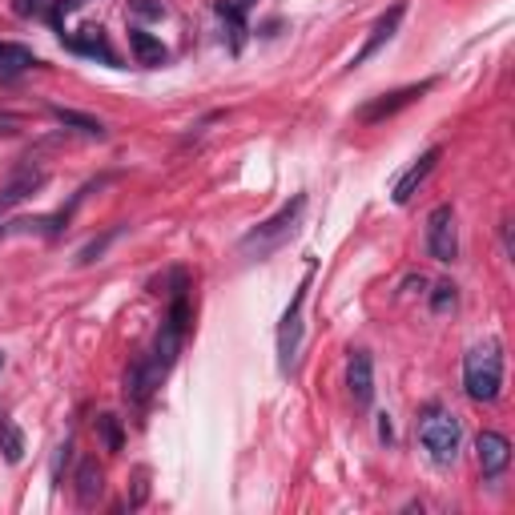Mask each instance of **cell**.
I'll return each instance as SVG.
<instances>
[{"instance_id":"1","label":"cell","mask_w":515,"mask_h":515,"mask_svg":"<svg viewBox=\"0 0 515 515\" xmlns=\"http://www.w3.org/2000/svg\"><path fill=\"white\" fill-rule=\"evenodd\" d=\"M463 391L475 403H495L503 391V351L500 343L471 346L463 358Z\"/></svg>"},{"instance_id":"2","label":"cell","mask_w":515,"mask_h":515,"mask_svg":"<svg viewBox=\"0 0 515 515\" xmlns=\"http://www.w3.org/2000/svg\"><path fill=\"white\" fill-rule=\"evenodd\" d=\"M303 210H306V193H294V198L282 206L274 218H266L262 226L254 230H246L238 242V250L242 254H250V258H266L270 250H278L282 242H286L290 234H294V226H298V218H303Z\"/></svg>"},{"instance_id":"3","label":"cell","mask_w":515,"mask_h":515,"mask_svg":"<svg viewBox=\"0 0 515 515\" xmlns=\"http://www.w3.org/2000/svg\"><path fill=\"white\" fill-rule=\"evenodd\" d=\"M459 439H463V423L459 415H451L447 407H427L419 419V443L427 447L439 468H451L455 455H459Z\"/></svg>"},{"instance_id":"4","label":"cell","mask_w":515,"mask_h":515,"mask_svg":"<svg viewBox=\"0 0 515 515\" xmlns=\"http://www.w3.org/2000/svg\"><path fill=\"white\" fill-rule=\"evenodd\" d=\"M310 282H314V266L303 274V282H298V290H294V303H290L286 314H282V326H278V366L282 371L294 366L298 343H303V306H306V294H310Z\"/></svg>"},{"instance_id":"5","label":"cell","mask_w":515,"mask_h":515,"mask_svg":"<svg viewBox=\"0 0 515 515\" xmlns=\"http://www.w3.org/2000/svg\"><path fill=\"white\" fill-rule=\"evenodd\" d=\"M427 250H431L435 262H455L459 258V234H455V210L447 206H435L427 213Z\"/></svg>"},{"instance_id":"6","label":"cell","mask_w":515,"mask_h":515,"mask_svg":"<svg viewBox=\"0 0 515 515\" xmlns=\"http://www.w3.org/2000/svg\"><path fill=\"white\" fill-rule=\"evenodd\" d=\"M48 181V173L41 170V165H33V161H25V165H16L13 170V178L0 186V218H5L8 210H16L21 201H28L36 190H41Z\"/></svg>"},{"instance_id":"7","label":"cell","mask_w":515,"mask_h":515,"mask_svg":"<svg viewBox=\"0 0 515 515\" xmlns=\"http://www.w3.org/2000/svg\"><path fill=\"white\" fill-rule=\"evenodd\" d=\"M431 85H435V81H419V85H407V89H395V93L375 97L371 105H363V109H358V121H363V125H378V121L395 118V113H403L407 105L419 101V97L431 89Z\"/></svg>"},{"instance_id":"8","label":"cell","mask_w":515,"mask_h":515,"mask_svg":"<svg viewBox=\"0 0 515 515\" xmlns=\"http://www.w3.org/2000/svg\"><path fill=\"white\" fill-rule=\"evenodd\" d=\"M161 378L165 375L149 363V355L133 358L129 371H125V403H129V407H149V398L161 386Z\"/></svg>"},{"instance_id":"9","label":"cell","mask_w":515,"mask_h":515,"mask_svg":"<svg viewBox=\"0 0 515 515\" xmlns=\"http://www.w3.org/2000/svg\"><path fill=\"white\" fill-rule=\"evenodd\" d=\"M403 16H407V0H395V5L386 8V13L375 21L371 36H366V41H363V48H358V53H355L351 69H358V65H366V61H371V57L378 53V48H383L386 41H391V36L398 33V25H403Z\"/></svg>"},{"instance_id":"10","label":"cell","mask_w":515,"mask_h":515,"mask_svg":"<svg viewBox=\"0 0 515 515\" xmlns=\"http://www.w3.org/2000/svg\"><path fill=\"white\" fill-rule=\"evenodd\" d=\"M346 386H351L355 407H371L375 403V363L366 351H351V363H346Z\"/></svg>"},{"instance_id":"11","label":"cell","mask_w":515,"mask_h":515,"mask_svg":"<svg viewBox=\"0 0 515 515\" xmlns=\"http://www.w3.org/2000/svg\"><path fill=\"white\" fill-rule=\"evenodd\" d=\"M475 451H479L483 479H500L503 468H508V459H511V443H508V435H500V431H483L479 439H475Z\"/></svg>"},{"instance_id":"12","label":"cell","mask_w":515,"mask_h":515,"mask_svg":"<svg viewBox=\"0 0 515 515\" xmlns=\"http://www.w3.org/2000/svg\"><path fill=\"white\" fill-rule=\"evenodd\" d=\"M439 158H443V149H439V145H431V149H427L423 158L415 161L411 170L403 173V178H398V186H395V193H391L395 206H407V201H411L415 193H419V186H423V181L435 173V165H439Z\"/></svg>"},{"instance_id":"13","label":"cell","mask_w":515,"mask_h":515,"mask_svg":"<svg viewBox=\"0 0 515 515\" xmlns=\"http://www.w3.org/2000/svg\"><path fill=\"white\" fill-rule=\"evenodd\" d=\"M65 45H69L73 53H81V57H97V61H105V65H118V53L109 48L105 28H81L77 36H65Z\"/></svg>"},{"instance_id":"14","label":"cell","mask_w":515,"mask_h":515,"mask_svg":"<svg viewBox=\"0 0 515 515\" xmlns=\"http://www.w3.org/2000/svg\"><path fill=\"white\" fill-rule=\"evenodd\" d=\"M73 483H77V503H81V508H93V503L105 495V471H101V463H97V459H81V468H77V475H73Z\"/></svg>"},{"instance_id":"15","label":"cell","mask_w":515,"mask_h":515,"mask_svg":"<svg viewBox=\"0 0 515 515\" xmlns=\"http://www.w3.org/2000/svg\"><path fill=\"white\" fill-rule=\"evenodd\" d=\"M129 48H133V57H138V65H145V69H158V65L170 61V48L153 33H145V28H129Z\"/></svg>"},{"instance_id":"16","label":"cell","mask_w":515,"mask_h":515,"mask_svg":"<svg viewBox=\"0 0 515 515\" xmlns=\"http://www.w3.org/2000/svg\"><path fill=\"white\" fill-rule=\"evenodd\" d=\"M53 118L65 125V129H73V133H81V138H97L101 141L105 133V121H97V118H89V113H77V109H65V105H53Z\"/></svg>"},{"instance_id":"17","label":"cell","mask_w":515,"mask_h":515,"mask_svg":"<svg viewBox=\"0 0 515 515\" xmlns=\"http://www.w3.org/2000/svg\"><path fill=\"white\" fill-rule=\"evenodd\" d=\"M218 16L230 25V36H234V53H242V41H246V8L238 0H218Z\"/></svg>"},{"instance_id":"18","label":"cell","mask_w":515,"mask_h":515,"mask_svg":"<svg viewBox=\"0 0 515 515\" xmlns=\"http://www.w3.org/2000/svg\"><path fill=\"white\" fill-rule=\"evenodd\" d=\"M93 431H97V439H101L105 451H121V447H125V431H121V419H118V415H109V411L97 415V419H93Z\"/></svg>"},{"instance_id":"19","label":"cell","mask_w":515,"mask_h":515,"mask_svg":"<svg viewBox=\"0 0 515 515\" xmlns=\"http://www.w3.org/2000/svg\"><path fill=\"white\" fill-rule=\"evenodd\" d=\"M33 65H41V61H36L25 45L0 41V69H5V73H21V69H33Z\"/></svg>"},{"instance_id":"20","label":"cell","mask_w":515,"mask_h":515,"mask_svg":"<svg viewBox=\"0 0 515 515\" xmlns=\"http://www.w3.org/2000/svg\"><path fill=\"white\" fill-rule=\"evenodd\" d=\"M0 455H5V463L25 459V435L16 423H0Z\"/></svg>"},{"instance_id":"21","label":"cell","mask_w":515,"mask_h":515,"mask_svg":"<svg viewBox=\"0 0 515 515\" xmlns=\"http://www.w3.org/2000/svg\"><path fill=\"white\" fill-rule=\"evenodd\" d=\"M129 13L141 16V21H161L165 5H161V0H129Z\"/></svg>"},{"instance_id":"22","label":"cell","mask_w":515,"mask_h":515,"mask_svg":"<svg viewBox=\"0 0 515 515\" xmlns=\"http://www.w3.org/2000/svg\"><path fill=\"white\" fill-rule=\"evenodd\" d=\"M113 238H118V230H109V234H105V238H97V242H89V246H85L81 250V254H77V266H89V262H97V258H101L105 254V246H109V242Z\"/></svg>"},{"instance_id":"23","label":"cell","mask_w":515,"mask_h":515,"mask_svg":"<svg viewBox=\"0 0 515 515\" xmlns=\"http://www.w3.org/2000/svg\"><path fill=\"white\" fill-rule=\"evenodd\" d=\"M455 298H459V294H455L451 282H439V286H435V294H431V310H435V314H443V310L455 306Z\"/></svg>"},{"instance_id":"24","label":"cell","mask_w":515,"mask_h":515,"mask_svg":"<svg viewBox=\"0 0 515 515\" xmlns=\"http://www.w3.org/2000/svg\"><path fill=\"white\" fill-rule=\"evenodd\" d=\"M85 5H89V0H53V13H48V21H53L57 28H61V21H65V16H73L77 8H85Z\"/></svg>"},{"instance_id":"25","label":"cell","mask_w":515,"mask_h":515,"mask_svg":"<svg viewBox=\"0 0 515 515\" xmlns=\"http://www.w3.org/2000/svg\"><path fill=\"white\" fill-rule=\"evenodd\" d=\"M16 16H48L53 13V0H16Z\"/></svg>"},{"instance_id":"26","label":"cell","mask_w":515,"mask_h":515,"mask_svg":"<svg viewBox=\"0 0 515 515\" xmlns=\"http://www.w3.org/2000/svg\"><path fill=\"white\" fill-rule=\"evenodd\" d=\"M145 479H149V475L138 471V479H133V495H129V508H141V503L149 500V483H145Z\"/></svg>"},{"instance_id":"27","label":"cell","mask_w":515,"mask_h":515,"mask_svg":"<svg viewBox=\"0 0 515 515\" xmlns=\"http://www.w3.org/2000/svg\"><path fill=\"white\" fill-rule=\"evenodd\" d=\"M378 439L391 443L395 439V427H391V415H378Z\"/></svg>"},{"instance_id":"28","label":"cell","mask_w":515,"mask_h":515,"mask_svg":"<svg viewBox=\"0 0 515 515\" xmlns=\"http://www.w3.org/2000/svg\"><path fill=\"white\" fill-rule=\"evenodd\" d=\"M16 125H21V118H13V113H0V133H16Z\"/></svg>"},{"instance_id":"29","label":"cell","mask_w":515,"mask_h":515,"mask_svg":"<svg viewBox=\"0 0 515 515\" xmlns=\"http://www.w3.org/2000/svg\"><path fill=\"white\" fill-rule=\"evenodd\" d=\"M0 366H5V355H0Z\"/></svg>"}]
</instances>
